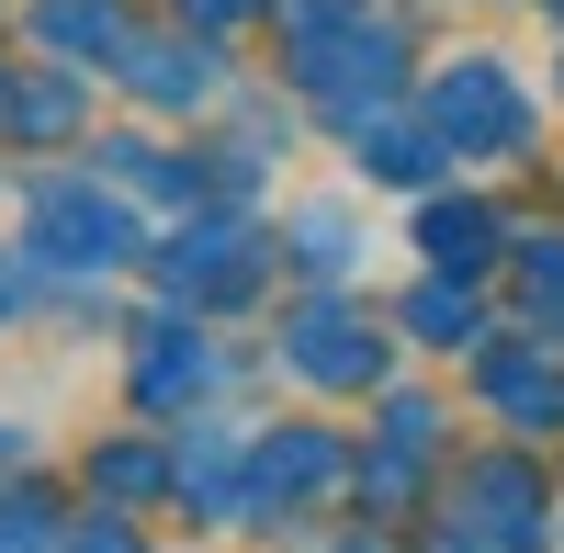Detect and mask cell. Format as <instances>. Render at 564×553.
Wrapping results in <instances>:
<instances>
[{
  "label": "cell",
  "instance_id": "d6986e66",
  "mask_svg": "<svg viewBox=\"0 0 564 553\" xmlns=\"http://www.w3.org/2000/svg\"><path fill=\"white\" fill-rule=\"evenodd\" d=\"M181 12H204V23H226V12H249V0H181Z\"/></svg>",
  "mask_w": 564,
  "mask_h": 553
},
{
  "label": "cell",
  "instance_id": "7a4b0ae2",
  "mask_svg": "<svg viewBox=\"0 0 564 553\" xmlns=\"http://www.w3.org/2000/svg\"><path fill=\"white\" fill-rule=\"evenodd\" d=\"M430 124L452 135L463 159H520V148H531V90L508 79L497 57H463V68H441V90H430Z\"/></svg>",
  "mask_w": 564,
  "mask_h": 553
},
{
  "label": "cell",
  "instance_id": "30bf717a",
  "mask_svg": "<svg viewBox=\"0 0 564 553\" xmlns=\"http://www.w3.org/2000/svg\"><path fill=\"white\" fill-rule=\"evenodd\" d=\"M486 395H497L520 430H564V373L531 361V350H497V361H486Z\"/></svg>",
  "mask_w": 564,
  "mask_h": 553
},
{
  "label": "cell",
  "instance_id": "6da1fadb",
  "mask_svg": "<svg viewBox=\"0 0 564 553\" xmlns=\"http://www.w3.org/2000/svg\"><path fill=\"white\" fill-rule=\"evenodd\" d=\"M23 226H34L23 249H34L45 271H79V283L124 271L135 238H148V226H135V204H113L102 181H34V193H23Z\"/></svg>",
  "mask_w": 564,
  "mask_h": 553
},
{
  "label": "cell",
  "instance_id": "ba28073f",
  "mask_svg": "<svg viewBox=\"0 0 564 553\" xmlns=\"http://www.w3.org/2000/svg\"><path fill=\"white\" fill-rule=\"evenodd\" d=\"M350 135H361V148H350V159H361V181H430V170H441V148H452L441 124H372V113H361Z\"/></svg>",
  "mask_w": 564,
  "mask_h": 553
},
{
  "label": "cell",
  "instance_id": "4fadbf2b",
  "mask_svg": "<svg viewBox=\"0 0 564 553\" xmlns=\"http://www.w3.org/2000/svg\"><path fill=\"white\" fill-rule=\"evenodd\" d=\"M181 464H159L148 441H113V452H90V497H124V509H148V497L170 486Z\"/></svg>",
  "mask_w": 564,
  "mask_h": 553
},
{
  "label": "cell",
  "instance_id": "7c38bea8",
  "mask_svg": "<svg viewBox=\"0 0 564 553\" xmlns=\"http://www.w3.org/2000/svg\"><path fill=\"white\" fill-rule=\"evenodd\" d=\"M406 328H417V339H430V350H463V339H475V328H486V316H475V294H463V283H452V271H430V283H417V294H406Z\"/></svg>",
  "mask_w": 564,
  "mask_h": 553
},
{
  "label": "cell",
  "instance_id": "52a82bcc",
  "mask_svg": "<svg viewBox=\"0 0 564 553\" xmlns=\"http://www.w3.org/2000/svg\"><path fill=\"white\" fill-rule=\"evenodd\" d=\"M0 135H12V148H68L79 135V79H57V68L0 79Z\"/></svg>",
  "mask_w": 564,
  "mask_h": 553
},
{
  "label": "cell",
  "instance_id": "2e32d148",
  "mask_svg": "<svg viewBox=\"0 0 564 553\" xmlns=\"http://www.w3.org/2000/svg\"><path fill=\"white\" fill-rule=\"evenodd\" d=\"M294 260H305L316 283H327V271L350 260V215H327V204H316V215H294Z\"/></svg>",
  "mask_w": 564,
  "mask_h": 553
},
{
  "label": "cell",
  "instance_id": "ac0fdd59",
  "mask_svg": "<svg viewBox=\"0 0 564 553\" xmlns=\"http://www.w3.org/2000/svg\"><path fill=\"white\" fill-rule=\"evenodd\" d=\"M531 294H542V305H564V249H531Z\"/></svg>",
  "mask_w": 564,
  "mask_h": 553
},
{
  "label": "cell",
  "instance_id": "5b68a950",
  "mask_svg": "<svg viewBox=\"0 0 564 553\" xmlns=\"http://www.w3.org/2000/svg\"><path fill=\"white\" fill-rule=\"evenodd\" d=\"M327 486H339V441H327V430H282V441H260V452H249L238 509L282 520V509H305V497H327Z\"/></svg>",
  "mask_w": 564,
  "mask_h": 553
},
{
  "label": "cell",
  "instance_id": "5bb4252c",
  "mask_svg": "<svg viewBox=\"0 0 564 553\" xmlns=\"http://www.w3.org/2000/svg\"><path fill=\"white\" fill-rule=\"evenodd\" d=\"M124 79L135 90H148V102H215V90H226V57H215V45H193V68H148V45H135V57H124Z\"/></svg>",
  "mask_w": 564,
  "mask_h": 553
},
{
  "label": "cell",
  "instance_id": "277c9868",
  "mask_svg": "<svg viewBox=\"0 0 564 553\" xmlns=\"http://www.w3.org/2000/svg\"><path fill=\"white\" fill-rule=\"evenodd\" d=\"M260 271H271V238H260V226H181V238L159 249V283L193 294V305H238V294H260Z\"/></svg>",
  "mask_w": 564,
  "mask_h": 553
},
{
  "label": "cell",
  "instance_id": "8992f818",
  "mask_svg": "<svg viewBox=\"0 0 564 553\" xmlns=\"http://www.w3.org/2000/svg\"><path fill=\"white\" fill-rule=\"evenodd\" d=\"M204 384H215L204 328H181V316H148V339H135V406H204Z\"/></svg>",
  "mask_w": 564,
  "mask_h": 553
},
{
  "label": "cell",
  "instance_id": "9a60e30c",
  "mask_svg": "<svg viewBox=\"0 0 564 553\" xmlns=\"http://www.w3.org/2000/svg\"><path fill=\"white\" fill-rule=\"evenodd\" d=\"M34 34H45V45H102V68H124V57H113L124 34H113V12H102V0H45V12H34Z\"/></svg>",
  "mask_w": 564,
  "mask_h": 553
},
{
  "label": "cell",
  "instance_id": "3957f363",
  "mask_svg": "<svg viewBox=\"0 0 564 553\" xmlns=\"http://www.w3.org/2000/svg\"><path fill=\"white\" fill-rule=\"evenodd\" d=\"M282 361H294L305 384H327V395H372L384 384V339H372L339 294H316V305L282 316Z\"/></svg>",
  "mask_w": 564,
  "mask_h": 553
},
{
  "label": "cell",
  "instance_id": "9c48e42d",
  "mask_svg": "<svg viewBox=\"0 0 564 553\" xmlns=\"http://www.w3.org/2000/svg\"><path fill=\"white\" fill-rule=\"evenodd\" d=\"M497 238H508V226H497L486 204H430V215H417V249H430V271H486Z\"/></svg>",
  "mask_w": 564,
  "mask_h": 553
},
{
  "label": "cell",
  "instance_id": "e0dca14e",
  "mask_svg": "<svg viewBox=\"0 0 564 553\" xmlns=\"http://www.w3.org/2000/svg\"><path fill=\"white\" fill-rule=\"evenodd\" d=\"M45 509H57V497H0V542H45V531H57Z\"/></svg>",
  "mask_w": 564,
  "mask_h": 553
},
{
  "label": "cell",
  "instance_id": "8fae6325",
  "mask_svg": "<svg viewBox=\"0 0 564 553\" xmlns=\"http://www.w3.org/2000/svg\"><path fill=\"white\" fill-rule=\"evenodd\" d=\"M531 509H542L531 475H475V509H452V531H463V542H531V531H542Z\"/></svg>",
  "mask_w": 564,
  "mask_h": 553
}]
</instances>
